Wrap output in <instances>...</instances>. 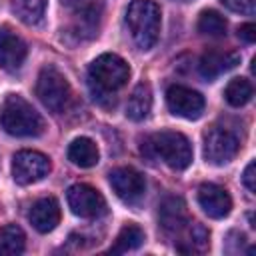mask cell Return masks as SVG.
I'll use <instances>...</instances> for the list:
<instances>
[{"label":"cell","instance_id":"6da1fadb","mask_svg":"<svg viewBox=\"0 0 256 256\" xmlns=\"http://www.w3.org/2000/svg\"><path fill=\"white\" fill-rule=\"evenodd\" d=\"M0 128L10 136L30 138L44 132V120L28 100L8 94L0 104Z\"/></svg>","mask_w":256,"mask_h":256},{"label":"cell","instance_id":"7a4b0ae2","mask_svg":"<svg viewBox=\"0 0 256 256\" xmlns=\"http://www.w3.org/2000/svg\"><path fill=\"white\" fill-rule=\"evenodd\" d=\"M142 154L160 158L172 170H184L192 164V146L188 138L174 130H162L144 138L140 146Z\"/></svg>","mask_w":256,"mask_h":256},{"label":"cell","instance_id":"3957f363","mask_svg":"<svg viewBox=\"0 0 256 256\" xmlns=\"http://www.w3.org/2000/svg\"><path fill=\"white\" fill-rule=\"evenodd\" d=\"M162 12L154 0H132L126 10V24L134 44L140 50H150L160 36Z\"/></svg>","mask_w":256,"mask_h":256},{"label":"cell","instance_id":"277c9868","mask_svg":"<svg viewBox=\"0 0 256 256\" xmlns=\"http://www.w3.org/2000/svg\"><path fill=\"white\" fill-rule=\"evenodd\" d=\"M130 78V66L118 54H100L88 68V82L94 92V98L110 96L122 86H126Z\"/></svg>","mask_w":256,"mask_h":256},{"label":"cell","instance_id":"5b68a950","mask_svg":"<svg viewBox=\"0 0 256 256\" xmlns=\"http://www.w3.org/2000/svg\"><path fill=\"white\" fill-rule=\"evenodd\" d=\"M36 96L48 110L62 112L70 100V84L58 68L44 66L36 80Z\"/></svg>","mask_w":256,"mask_h":256},{"label":"cell","instance_id":"8992f818","mask_svg":"<svg viewBox=\"0 0 256 256\" xmlns=\"http://www.w3.org/2000/svg\"><path fill=\"white\" fill-rule=\"evenodd\" d=\"M238 136L224 126H210L204 132V158L214 166L228 164L238 154Z\"/></svg>","mask_w":256,"mask_h":256},{"label":"cell","instance_id":"52a82bcc","mask_svg":"<svg viewBox=\"0 0 256 256\" xmlns=\"http://www.w3.org/2000/svg\"><path fill=\"white\" fill-rule=\"evenodd\" d=\"M50 168V158L36 150H20L12 158V178L22 186L40 182L48 176Z\"/></svg>","mask_w":256,"mask_h":256},{"label":"cell","instance_id":"ba28073f","mask_svg":"<svg viewBox=\"0 0 256 256\" xmlns=\"http://www.w3.org/2000/svg\"><path fill=\"white\" fill-rule=\"evenodd\" d=\"M70 210L80 218H98L106 212L104 196L90 184H72L66 192Z\"/></svg>","mask_w":256,"mask_h":256},{"label":"cell","instance_id":"9c48e42d","mask_svg":"<svg viewBox=\"0 0 256 256\" xmlns=\"http://www.w3.org/2000/svg\"><path fill=\"white\" fill-rule=\"evenodd\" d=\"M108 182H110L114 194L120 200L128 202V204L138 202L144 196V192H146V180H144V176L138 170L130 168V166H120V168L110 170Z\"/></svg>","mask_w":256,"mask_h":256},{"label":"cell","instance_id":"30bf717a","mask_svg":"<svg viewBox=\"0 0 256 256\" xmlns=\"http://www.w3.org/2000/svg\"><path fill=\"white\" fill-rule=\"evenodd\" d=\"M166 104L174 116H182L186 120H196L204 112V96L200 92L180 86V84H174L168 88Z\"/></svg>","mask_w":256,"mask_h":256},{"label":"cell","instance_id":"8fae6325","mask_svg":"<svg viewBox=\"0 0 256 256\" xmlns=\"http://www.w3.org/2000/svg\"><path fill=\"white\" fill-rule=\"evenodd\" d=\"M28 56L26 42L8 26H0V68L6 72H16Z\"/></svg>","mask_w":256,"mask_h":256},{"label":"cell","instance_id":"7c38bea8","mask_svg":"<svg viewBox=\"0 0 256 256\" xmlns=\"http://www.w3.org/2000/svg\"><path fill=\"white\" fill-rule=\"evenodd\" d=\"M198 204L204 210V214H208L210 218H226L232 210V198L226 192V188L212 184V182H204L198 188Z\"/></svg>","mask_w":256,"mask_h":256},{"label":"cell","instance_id":"4fadbf2b","mask_svg":"<svg viewBox=\"0 0 256 256\" xmlns=\"http://www.w3.org/2000/svg\"><path fill=\"white\" fill-rule=\"evenodd\" d=\"M158 218H160L162 230L166 234H172V236L182 234L188 228V224H190L186 202L180 196H168V198H164L162 204H160Z\"/></svg>","mask_w":256,"mask_h":256},{"label":"cell","instance_id":"5bb4252c","mask_svg":"<svg viewBox=\"0 0 256 256\" xmlns=\"http://www.w3.org/2000/svg\"><path fill=\"white\" fill-rule=\"evenodd\" d=\"M240 64V54L230 50H206L200 58L198 70L206 80H214L220 74L236 68Z\"/></svg>","mask_w":256,"mask_h":256},{"label":"cell","instance_id":"9a60e30c","mask_svg":"<svg viewBox=\"0 0 256 256\" xmlns=\"http://www.w3.org/2000/svg\"><path fill=\"white\" fill-rule=\"evenodd\" d=\"M28 218H30V224L40 234L52 232L60 224V204H58V200L52 198V196L36 200L32 204V208H30Z\"/></svg>","mask_w":256,"mask_h":256},{"label":"cell","instance_id":"2e32d148","mask_svg":"<svg viewBox=\"0 0 256 256\" xmlns=\"http://www.w3.org/2000/svg\"><path fill=\"white\" fill-rule=\"evenodd\" d=\"M150 108H152V88L148 82H140L132 90V94L126 102V116L134 122H140V120L148 118Z\"/></svg>","mask_w":256,"mask_h":256},{"label":"cell","instance_id":"e0dca14e","mask_svg":"<svg viewBox=\"0 0 256 256\" xmlns=\"http://www.w3.org/2000/svg\"><path fill=\"white\" fill-rule=\"evenodd\" d=\"M98 158H100V152H98V146L94 144V140L86 138V136H80V138H74L68 146V160L80 168H92L98 164Z\"/></svg>","mask_w":256,"mask_h":256},{"label":"cell","instance_id":"ac0fdd59","mask_svg":"<svg viewBox=\"0 0 256 256\" xmlns=\"http://www.w3.org/2000/svg\"><path fill=\"white\" fill-rule=\"evenodd\" d=\"M48 0H12V12L20 22L28 26H36L44 20Z\"/></svg>","mask_w":256,"mask_h":256},{"label":"cell","instance_id":"d6986e66","mask_svg":"<svg viewBox=\"0 0 256 256\" xmlns=\"http://www.w3.org/2000/svg\"><path fill=\"white\" fill-rule=\"evenodd\" d=\"M182 234H184V240L178 242V250L180 252H188V254L202 252L210 244V232L202 224H198V222H194V224L190 222L188 228Z\"/></svg>","mask_w":256,"mask_h":256},{"label":"cell","instance_id":"ffe728a7","mask_svg":"<svg viewBox=\"0 0 256 256\" xmlns=\"http://www.w3.org/2000/svg\"><path fill=\"white\" fill-rule=\"evenodd\" d=\"M24 246H26V236L20 226L6 224L0 228V256L22 254Z\"/></svg>","mask_w":256,"mask_h":256},{"label":"cell","instance_id":"44dd1931","mask_svg":"<svg viewBox=\"0 0 256 256\" xmlns=\"http://www.w3.org/2000/svg\"><path fill=\"white\" fill-rule=\"evenodd\" d=\"M142 242H144V230H142L138 224H126V226L118 232V236H116V240H114L110 252H112V254L130 252V250L140 248Z\"/></svg>","mask_w":256,"mask_h":256},{"label":"cell","instance_id":"7402d4cb","mask_svg":"<svg viewBox=\"0 0 256 256\" xmlns=\"http://www.w3.org/2000/svg\"><path fill=\"white\" fill-rule=\"evenodd\" d=\"M198 32L204 36H212V38H222L228 30V22L226 18L216 12V10H202L198 16Z\"/></svg>","mask_w":256,"mask_h":256},{"label":"cell","instance_id":"603a6c76","mask_svg":"<svg viewBox=\"0 0 256 256\" xmlns=\"http://www.w3.org/2000/svg\"><path fill=\"white\" fill-rule=\"evenodd\" d=\"M224 98L230 106L240 108L250 102L252 98V84L246 78H232L224 90Z\"/></svg>","mask_w":256,"mask_h":256},{"label":"cell","instance_id":"cb8c5ba5","mask_svg":"<svg viewBox=\"0 0 256 256\" xmlns=\"http://www.w3.org/2000/svg\"><path fill=\"white\" fill-rule=\"evenodd\" d=\"M224 8L238 12V14H254L256 12V0H220Z\"/></svg>","mask_w":256,"mask_h":256},{"label":"cell","instance_id":"d4e9b609","mask_svg":"<svg viewBox=\"0 0 256 256\" xmlns=\"http://www.w3.org/2000/svg\"><path fill=\"white\" fill-rule=\"evenodd\" d=\"M254 168H256V162L254 160H250L248 162V166L244 168V174H242V182H244V186L248 188V192H256V176H254Z\"/></svg>","mask_w":256,"mask_h":256},{"label":"cell","instance_id":"484cf974","mask_svg":"<svg viewBox=\"0 0 256 256\" xmlns=\"http://www.w3.org/2000/svg\"><path fill=\"white\" fill-rule=\"evenodd\" d=\"M238 38H242L244 42L252 44V42L256 40V26H254L252 22H248V24H242V26H238Z\"/></svg>","mask_w":256,"mask_h":256}]
</instances>
